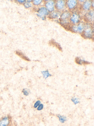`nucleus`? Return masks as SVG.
Returning <instances> with one entry per match:
<instances>
[{
  "label": "nucleus",
  "instance_id": "nucleus-4",
  "mask_svg": "<svg viewBox=\"0 0 94 126\" xmlns=\"http://www.w3.org/2000/svg\"><path fill=\"white\" fill-rule=\"evenodd\" d=\"M65 1L62 0H58L56 4V7L59 10H62L64 8Z\"/></svg>",
  "mask_w": 94,
  "mask_h": 126
},
{
  "label": "nucleus",
  "instance_id": "nucleus-23",
  "mask_svg": "<svg viewBox=\"0 0 94 126\" xmlns=\"http://www.w3.org/2000/svg\"><path fill=\"white\" fill-rule=\"evenodd\" d=\"M42 0H34L33 1V2H34V4L35 5H39L42 2Z\"/></svg>",
  "mask_w": 94,
  "mask_h": 126
},
{
  "label": "nucleus",
  "instance_id": "nucleus-10",
  "mask_svg": "<svg viewBox=\"0 0 94 126\" xmlns=\"http://www.w3.org/2000/svg\"><path fill=\"white\" fill-rule=\"evenodd\" d=\"M86 17L89 21H93L94 20V12L90 11L86 15Z\"/></svg>",
  "mask_w": 94,
  "mask_h": 126
},
{
  "label": "nucleus",
  "instance_id": "nucleus-19",
  "mask_svg": "<svg viewBox=\"0 0 94 126\" xmlns=\"http://www.w3.org/2000/svg\"><path fill=\"white\" fill-rule=\"evenodd\" d=\"M22 93L24 95L28 96L30 94V90L29 89L26 88H24L22 91Z\"/></svg>",
  "mask_w": 94,
  "mask_h": 126
},
{
  "label": "nucleus",
  "instance_id": "nucleus-22",
  "mask_svg": "<svg viewBox=\"0 0 94 126\" xmlns=\"http://www.w3.org/2000/svg\"><path fill=\"white\" fill-rule=\"evenodd\" d=\"M24 6L25 8H30V7H32V4L31 3H25L24 4Z\"/></svg>",
  "mask_w": 94,
  "mask_h": 126
},
{
  "label": "nucleus",
  "instance_id": "nucleus-7",
  "mask_svg": "<svg viewBox=\"0 0 94 126\" xmlns=\"http://www.w3.org/2000/svg\"><path fill=\"white\" fill-rule=\"evenodd\" d=\"M75 62L77 64L79 65L89 64H90V63L81 59L79 57H76L75 58Z\"/></svg>",
  "mask_w": 94,
  "mask_h": 126
},
{
  "label": "nucleus",
  "instance_id": "nucleus-5",
  "mask_svg": "<svg viewBox=\"0 0 94 126\" xmlns=\"http://www.w3.org/2000/svg\"><path fill=\"white\" fill-rule=\"evenodd\" d=\"M47 9L50 11H53L54 8V2L53 0H50L46 4Z\"/></svg>",
  "mask_w": 94,
  "mask_h": 126
},
{
  "label": "nucleus",
  "instance_id": "nucleus-14",
  "mask_svg": "<svg viewBox=\"0 0 94 126\" xmlns=\"http://www.w3.org/2000/svg\"><path fill=\"white\" fill-rule=\"evenodd\" d=\"M70 12L66 11L63 13L61 16V19L62 20H65L68 18L70 16Z\"/></svg>",
  "mask_w": 94,
  "mask_h": 126
},
{
  "label": "nucleus",
  "instance_id": "nucleus-18",
  "mask_svg": "<svg viewBox=\"0 0 94 126\" xmlns=\"http://www.w3.org/2000/svg\"><path fill=\"white\" fill-rule=\"evenodd\" d=\"M72 102L75 105H77L80 103V100L79 98L77 97H73L71 99Z\"/></svg>",
  "mask_w": 94,
  "mask_h": 126
},
{
  "label": "nucleus",
  "instance_id": "nucleus-3",
  "mask_svg": "<svg viewBox=\"0 0 94 126\" xmlns=\"http://www.w3.org/2000/svg\"><path fill=\"white\" fill-rule=\"evenodd\" d=\"M38 14H37V15L38 16L40 17H42L43 20L45 19V16L47 15L49 12H48V10L47 9V8L45 7H42L40 9H39L38 11Z\"/></svg>",
  "mask_w": 94,
  "mask_h": 126
},
{
  "label": "nucleus",
  "instance_id": "nucleus-1",
  "mask_svg": "<svg viewBox=\"0 0 94 126\" xmlns=\"http://www.w3.org/2000/svg\"><path fill=\"white\" fill-rule=\"evenodd\" d=\"M12 118L9 115L4 116L0 118V126H10Z\"/></svg>",
  "mask_w": 94,
  "mask_h": 126
},
{
  "label": "nucleus",
  "instance_id": "nucleus-13",
  "mask_svg": "<svg viewBox=\"0 0 94 126\" xmlns=\"http://www.w3.org/2000/svg\"><path fill=\"white\" fill-rule=\"evenodd\" d=\"M59 16V13L57 12H53L51 13L49 16V17L51 19H56L58 18Z\"/></svg>",
  "mask_w": 94,
  "mask_h": 126
},
{
  "label": "nucleus",
  "instance_id": "nucleus-16",
  "mask_svg": "<svg viewBox=\"0 0 94 126\" xmlns=\"http://www.w3.org/2000/svg\"><path fill=\"white\" fill-rule=\"evenodd\" d=\"M16 53L17 54L18 56H19L20 57H21L22 59H24V60L28 61H30V60H29L28 57H26V56H25V55H24L23 53H21V52H20V51H16Z\"/></svg>",
  "mask_w": 94,
  "mask_h": 126
},
{
  "label": "nucleus",
  "instance_id": "nucleus-11",
  "mask_svg": "<svg viewBox=\"0 0 94 126\" xmlns=\"http://www.w3.org/2000/svg\"><path fill=\"white\" fill-rule=\"evenodd\" d=\"M57 116L59 119V121L62 124H64L67 121V118L66 116L60 114H58L57 115Z\"/></svg>",
  "mask_w": 94,
  "mask_h": 126
},
{
  "label": "nucleus",
  "instance_id": "nucleus-17",
  "mask_svg": "<svg viewBox=\"0 0 94 126\" xmlns=\"http://www.w3.org/2000/svg\"><path fill=\"white\" fill-rule=\"evenodd\" d=\"M84 28L83 24L82 23H79L78 26H77V32H82Z\"/></svg>",
  "mask_w": 94,
  "mask_h": 126
},
{
  "label": "nucleus",
  "instance_id": "nucleus-2",
  "mask_svg": "<svg viewBox=\"0 0 94 126\" xmlns=\"http://www.w3.org/2000/svg\"><path fill=\"white\" fill-rule=\"evenodd\" d=\"M84 36L85 38L90 39L93 35V31L92 29V26L90 25H86L85 26V31L84 32Z\"/></svg>",
  "mask_w": 94,
  "mask_h": 126
},
{
  "label": "nucleus",
  "instance_id": "nucleus-9",
  "mask_svg": "<svg viewBox=\"0 0 94 126\" xmlns=\"http://www.w3.org/2000/svg\"><path fill=\"white\" fill-rule=\"evenodd\" d=\"M70 20L73 23H78L79 21V16L78 15L74 14L70 18Z\"/></svg>",
  "mask_w": 94,
  "mask_h": 126
},
{
  "label": "nucleus",
  "instance_id": "nucleus-24",
  "mask_svg": "<svg viewBox=\"0 0 94 126\" xmlns=\"http://www.w3.org/2000/svg\"><path fill=\"white\" fill-rule=\"evenodd\" d=\"M17 1L19 3H24L25 2V0H17Z\"/></svg>",
  "mask_w": 94,
  "mask_h": 126
},
{
  "label": "nucleus",
  "instance_id": "nucleus-20",
  "mask_svg": "<svg viewBox=\"0 0 94 126\" xmlns=\"http://www.w3.org/2000/svg\"><path fill=\"white\" fill-rule=\"evenodd\" d=\"M41 104V102L40 100H37L36 102L35 103V104L34 105V108L36 109L40 105V104Z\"/></svg>",
  "mask_w": 94,
  "mask_h": 126
},
{
  "label": "nucleus",
  "instance_id": "nucleus-6",
  "mask_svg": "<svg viewBox=\"0 0 94 126\" xmlns=\"http://www.w3.org/2000/svg\"><path fill=\"white\" fill-rule=\"evenodd\" d=\"M67 3L68 8L70 9H72L76 6L77 1L75 0H69L68 1Z\"/></svg>",
  "mask_w": 94,
  "mask_h": 126
},
{
  "label": "nucleus",
  "instance_id": "nucleus-12",
  "mask_svg": "<svg viewBox=\"0 0 94 126\" xmlns=\"http://www.w3.org/2000/svg\"><path fill=\"white\" fill-rule=\"evenodd\" d=\"M92 5V2L90 0L86 1L84 3L83 6V9L85 10H88Z\"/></svg>",
  "mask_w": 94,
  "mask_h": 126
},
{
  "label": "nucleus",
  "instance_id": "nucleus-25",
  "mask_svg": "<svg viewBox=\"0 0 94 126\" xmlns=\"http://www.w3.org/2000/svg\"><path fill=\"white\" fill-rule=\"evenodd\" d=\"M32 0H27V2H28V3L30 2H31Z\"/></svg>",
  "mask_w": 94,
  "mask_h": 126
},
{
  "label": "nucleus",
  "instance_id": "nucleus-15",
  "mask_svg": "<svg viewBox=\"0 0 94 126\" xmlns=\"http://www.w3.org/2000/svg\"><path fill=\"white\" fill-rule=\"evenodd\" d=\"M41 73L43 74V78H45V79H47V78H48V77H50L51 76V75L49 73V71L48 70L43 71H41Z\"/></svg>",
  "mask_w": 94,
  "mask_h": 126
},
{
  "label": "nucleus",
  "instance_id": "nucleus-21",
  "mask_svg": "<svg viewBox=\"0 0 94 126\" xmlns=\"http://www.w3.org/2000/svg\"><path fill=\"white\" fill-rule=\"evenodd\" d=\"M43 108H44V105L43 104H40V105L37 108V110L38 111H40L43 109Z\"/></svg>",
  "mask_w": 94,
  "mask_h": 126
},
{
  "label": "nucleus",
  "instance_id": "nucleus-8",
  "mask_svg": "<svg viewBox=\"0 0 94 126\" xmlns=\"http://www.w3.org/2000/svg\"><path fill=\"white\" fill-rule=\"evenodd\" d=\"M49 44L50 46H53L56 47L57 48H58L59 50L61 51L62 50L61 47L59 43H57L56 42H55L53 40H52L50 41Z\"/></svg>",
  "mask_w": 94,
  "mask_h": 126
},
{
  "label": "nucleus",
  "instance_id": "nucleus-26",
  "mask_svg": "<svg viewBox=\"0 0 94 126\" xmlns=\"http://www.w3.org/2000/svg\"><path fill=\"white\" fill-rule=\"evenodd\" d=\"M79 1H81V2H83V1H84V0H79Z\"/></svg>",
  "mask_w": 94,
  "mask_h": 126
}]
</instances>
